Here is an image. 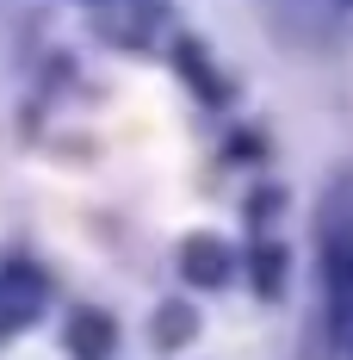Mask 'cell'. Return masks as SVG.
<instances>
[{"label":"cell","mask_w":353,"mask_h":360,"mask_svg":"<svg viewBox=\"0 0 353 360\" xmlns=\"http://www.w3.org/2000/svg\"><path fill=\"white\" fill-rule=\"evenodd\" d=\"M44 298H50L44 274H37V267H25V261H13V267L0 274V329L32 323L37 311H44Z\"/></svg>","instance_id":"cell-2"},{"label":"cell","mask_w":353,"mask_h":360,"mask_svg":"<svg viewBox=\"0 0 353 360\" xmlns=\"http://www.w3.org/2000/svg\"><path fill=\"white\" fill-rule=\"evenodd\" d=\"M328 323L335 342L353 354V205L328 230Z\"/></svg>","instance_id":"cell-1"},{"label":"cell","mask_w":353,"mask_h":360,"mask_svg":"<svg viewBox=\"0 0 353 360\" xmlns=\"http://www.w3.org/2000/svg\"><path fill=\"white\" fill-rule=\"evenodd\" d=\"M192 329H199V323H192V311H186V304H168V311L155 317V342H161V348H180Z\"/></svg>","instance_id":"cell-5"},{"label":"cell","mask_w":353,"mask_h":360,"mask_svg":"<svg viewBox=\"0 0 353 360\" xmlns=\"http://www.w3.org/2000/svg\"><path fill=\"white\" fill-rule=\"evenodd\" d=\"M69 348H74V360H106L112 354V317L106 311H74Z\"/></svg>","instance_id":"cell-4"},{"label":"cell","mask_w":353,"mask_h":360,"mask_svg":"<svg viewBox=\"0 0 353 360\" xmlns=\"http://www.w3.org/2000/svg\"><path fill=\"white\" fill-rule=\"evenodd\" d=\"M279 274H285V255L279 249H254V286L279 292Z\"/></svg>","instance_id":"cell-6"},{"label":"cell","mask_w":353,"mask_h":360,"mask_svg":"<svg viewBox=\"0 0 353 360\" xmlns=\"http://www.w3.org/2000/svg\"><path fill=\"white\" fill-rule=\"evenodd\" d=\"M229 267H236V261H229V249H223L217 236H192V243L180 249V274H186V280H199V286H223V280H229Z\"/></svg>","instance_id":"cell-3"}]
</instances>
